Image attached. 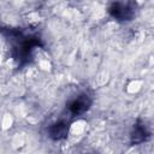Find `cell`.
<instances>
[{"mask_svg":"<svg viewBox=\"0 0 154 154\" xmlns=\"http://www.w3.org/2000/svg\"><path fill=\"white\" fill-rule=\"evenodd\" d=\"M137 6L132 1H116L108 6L109 16L118 22H130L135 18Z\"/></svg>","mask_w":154,"mask_h":154,"instance_id":"1","label":"cell"},{"mask_svg":"<svg viewBox=\"0 0 154 154\" xmlns=\"http://www.w3.org/2000/svg\"><path fill=\"white\" fill-rule=\"evenodd\" d=\"M93 103V99L89 94L87 93H81L77 96H75L72 100L69 101L66 108H67V113L70 114V117H78L84 114Z\"/></svg>","mask_w":154,"mask_h":154,"instance_id":"2","label":"cell"},{"mask_svg":"<svg viewBox=\"0 0 154 154\" xmlns=\"http://www.w3.org/2000/svg\"><path fill=\"white\" fill-rule=\"evenodd\" d=\"M70 131V120L67 119H59L54 123H52L48 126V136L53 141H61L67 137Z\"/></svg>","mask_w":154,"mask_h":154,"instance_id":"3","label":"cell"},{"mask_svg":"<svg viewBox=\"0 0 154 154\" xmlns=\"http://www.w3.org/2000/svg\"><path fill=\"white\" fill-rule=\"evenodd\" d=\"M149 137H150V130H149L148 125H146V123L143 120H137L134 124L132 130L130 132V143L134 146L141 144V143L146 142Z\"/></svg>","mask_w":154,"mask_h":154,"instance_id":"4","label":"cell"}]
</instances>
